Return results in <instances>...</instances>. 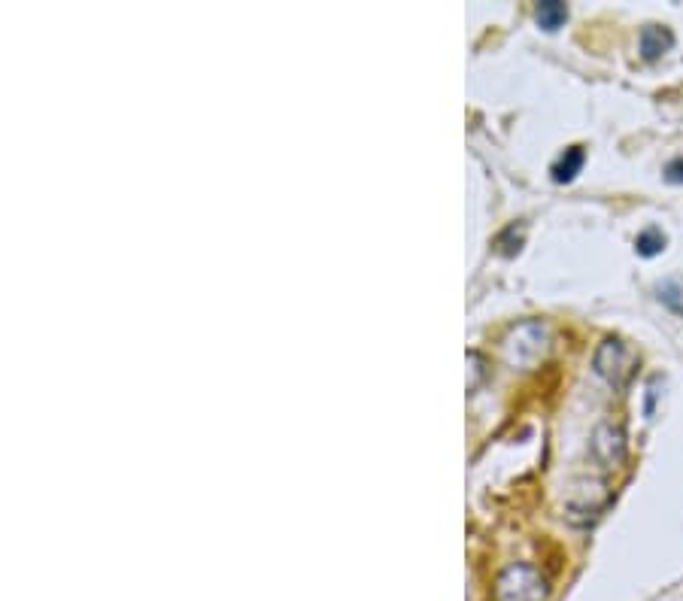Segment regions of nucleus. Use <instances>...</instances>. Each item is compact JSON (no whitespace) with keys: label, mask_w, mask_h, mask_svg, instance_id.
Returning <instances> with one entry per match:
<instances>
[{"label":"nucleus","mask_w":683,"mask_h":601,"mask_svg":"<svg viewBox=\"0 0 683 601\" xmlns=\"http://www.w3.org/2000/svg\"><path fill=\"white\" fill-rule=\"evenodd\" d=\"M659 301L668 307V310H674L677 316H683V280H665V283H659Z\"/></svg>","instance_id":"6e6552de"},{"label":"nucleus","mask_w":683,"mask_h":601,"mask_svg":"<svg viewBox=\"0 0 683 601\" xmlns=\"http://www.w3.org/2000/svg\"><path fill=\"white\" fill-rule=\"evenodd\" d=\"M583 161H586L583 146H571V149H565V155L553 164V180H556V183H571V180L580 174Z\"/></svg>","instance_id":"423d86ee"},{"label":"nucleus","mask_w":683,"mask_h":601,"mask_svg":"<svg viewBox=\"0 0 683 601\" xmlns=\"http://www.w3.org/2000/svg\"><path fill=\"white\" fill-rule=\"evenodd\" d=\"M565 19H568V7L559 4V0H544V4H538V25H541L544 31L562 28Z\"/></svg>","instance_id":"0eeeda50"},{"label":"nucleus","mask_w":683,"mask_h":601,"mask_svg":"<svg viewBox=\"0 0 683 601\" xmlns=\"http://www.w3.org/2000/svg\"><path fill=\"white\" fill-rule=\"evenodd\" d=\"M635 246H638L641 255H647V259H650V255H656V252L665 249V237H662L659 228H647L644 234H638V243Z\"/></svg>","instance_id":"1a4fd4ad"},{"label":"nucleus","mask_w":683,"mask_h":601,"mask_svg":"<svg viewBox=\"0 0 683 601\" xmlns=\"http://www.w3.org/2000/svg\"><path fill=\"white\" fill-rule=\"evenodd\" d=\"M665 180H668V183H683V161H671V164H668Z\"/></svg>","instance_id":"9d476101"},{"label":"nucleus","mask_w":683,"mask_h":601,"mask_svg":"<svg viewBox=\"0 0 683 601\" xmlns=\"http://www.w3.org/2000/svg\"><path fill=\"white\" fill-rule=\"evenodd\" d=\"M550 350V328L544 322H523L504 340V359L514 368L538 365Z\"/></svg>","instance_id":"f03ea898"},{"label":"nucleus","mask_w":683,"mask_h":601,"mask_svg":"<svg viewBox=\"0 0 683 601\" xmlns=\"http://www.w3.org/2000/svg\"><path fill=\"white\" fill-rule=\"evenodd\" d=\"M592 456L605 468H620L626 462V432L617 422H599L592 432Z\"/></svg>","instance_id":"20e7f679"},{"label":"nucleus","mask_w":683,"mask_h":601,"mask_svg":"<svg viewBox=\"0 0 683 601\" xmlns=\"http://www.w3.org/2000/svg\"><path fill=\"white\" fill-rule=\"evenodd\" d=\"M550 583L547 577L529 562H510L495 580L498 601H547Z\"/></svg>","instance_id":"f257e3e1"},{"label":"nucleus","mask_w":683,"mask_h":601,"mask_svg":"<svg viewBox=\"0 0 683 601\" xmlns=\"http://www.w3.org/2000/svg\"><path fill=\"white\" fill-rule=\"evenodd\" d=\"M671 46H674L671 28H665V25H647V28H641V55L647 61L662 58Z\"/></svg>","instance_id":"39448f33"},{"label":"nucleus","mask_w":683,"mask_h":601,"mask_svg":"<svg viewBox=\"0 0 683 601\" xmlns=\"http://www.w3.org/2000/svg\"><path fill=\"white\" fill-rule=\"evenodd\" d=\"M592 368H595V374H599L602 380H608L614 389H623L638 374V353L629 347L626 340L608 337V340H602V347L595 350Z\"/></svg>","instance_id":"7ed1b4c3"}]
</instances>
